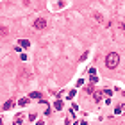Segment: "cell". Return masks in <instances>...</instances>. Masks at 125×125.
Returning <instances> with one entry per match:
<instances>
[{
    "label": "cell",
    "instance_id": "6da1fadb",
    "mask_svg": "<svg viewBox=\"0 0 125 125\" xmlns=\"http://www.w3.org/2000/svg\"><path fill=\"white\" fill-rule=\"evenodd\" d=\"M118 65H120V56H118L116 52H111V54L105 56V66H107V68L114 70Z\"/></svg>",
    "mask_w": 125,
    "mask_h": 125
},
{
    "label": "cell",
    "instance_id": "4fadbf2b",
    "mask_svg": "<svg viewBox=\"0 0 125 125\" xmlns=\"http://www.w3.org/2000/svg\"><path fill=\"white\" fill-rule=\"evenodd\" d=\"M102 93H104V97H111V93H113V91H111V89H104Z\"/></svg>",
    "mask_w": 125,
    "mask_h": 125
},
{
    "label": "cell",
    "instance_id": "9a60e30c",
    "mask_svg": "<svg viewBox=\"0 0 125 125\" xmlns=\"http://www.w3.org/2000/svg\"><path fill=\"white\" fill-rule=\"evenodd\" d=\"M97 82H98V79H97V77H95V75H93V77H91V84L95 86V84H97Z\"/></svg>",
    "mask_w": 125,
    "mask_h": 125
},
{
    "label": "cell",
    "instance_id": "277c9868",
    "mask_svg": "<svg viewBox=\"0 0 125 125\" xmlns=\"http://www.w3.org/2000/svg\"><path fill=\"white\" fill-rule=\"evenodd\" d=\"M7 34H9V29L5 27V25H0V36L4 38V36H7Z\"/></svg>",
    "mask_w": 125,
    "mask_h": 125
},
{
    "label": "cell",
    "instance_id": "5bb4252c",
    "mask_svg": "<svg viewBox=\"0 0 125 125\" xmlns=\"http://www.w3.org/2000/svg\"><path fill=\"white\" fill-rule=\"evenodd\" d=\"M36 118H38V116H36V113H32V114H29V120H30V121H34V120H36Z\"/></svg>",
    "mask_w": 125,
    "mask_h": 125
},
{
    "label": "cell",
    "instance_id": "8fae6325",
    "mask_svg": "<svg viewBox=\"0 0 125 125\" xmlns=\"http://www.w3.org/2000/svg\"><path fill=\"white\" fill-rule=\"evenodd\" d=\"M20 45L23 47V48H29V47H30V43H29L27 39H20Z\"/></svg>",
    "mask_w": 125,
    "mask_h": 125
},
{
    "label": "cell",
    "instance_id": "3957f363",
    "mask_svg": "<svg viewBox=\"0 0 125 125\" xmlns=\"http://www.w3.org/2000/svg\"><path fill=\"white\" fill-rule=\"evenodd\" d=\"M114 113H116V114H121V113H125V104H120V105H116Z\"/></svg>",
    "mask_w": 125,
    "mask_h": 125
},
{
    "label": "cell",
    "instance_id": "d6986e66",
    "mask_svg": "<svg viewBox=\"0 0 125 125\" xmlns=\"http://www.w3.org/2000/svg\"><path fill=\"white\" fill-rule=\"evenodd\" d=\"M36 125H45V123H43V121H38V123H36Z\"/></svg>",
    "mask_w": 125,
    "mask_h": 125
},
{
    "label": "cell",
    "instance_id": "ba28073f",
    "mask_svg": "<svg viewBox=\"0 0 125 125\" xmlns=\"http://www.w3.org/2000/svg\"><path fill=\"white\" fill-rule=\"evenodd\" d=\"M22 121H23V118H22V114H20V116H16V118H14L13 125H22Z\"/></svg>",
    "mask_w": 125,
    "mask_h": 125
},
{
    "label": "cell",
    "instance_id": "e0dca14e",
    "mask_svg": "<svg viewBox=\"0 0 125 125\" xmlns=\"http://www.w3.org/2000/svg\"><path fill=\"white\" fill-rule=\"evenodd\" d=\"M86 59H88V52H86V54H82V56H81V61H86Z\"/></svg>",
    "mask_w": 125,
    "mask_h": 125
},
{
    "label": "cell",
    "instance_id": "2e32d148",
    "mask_svg": "<svg viewBox=\"0 0 125 125\" xmlns=\"http://www.w3.org/2000/svg\"><path fill=\"white\" fill-rule=\"evenodd\" d=\"M73 97H75V89H72V91H70V95H68V98H70V100H72Z\"/></svg>",
    "mask_w": 125,
    "mask_h": 125
},
{
    "label": "cell",
    "instance_id": "52a82bcc",
    "mask_svg": "<svg viewBox=\"0 0 125 125\" xmlns=\"http://www.w3.org/2000/svg\"><path fill=\"white\" fill-rule=\"evenodd\" d=\"M18 105H20V107H25V105H29V98H20V100H18Z\"/></svg>",
    "mask_w": 125,
    "mask_h": 125
},
{
    "label": "cell",
    "instance_id": "44dd1931",
    "mask_svg": "<svg viewBox=\"0 0 125 125\" xmlns=\"http://www.w3.org/2000/svg\"><path fill=\"white\" fill-rule=\"evenodd\" d=\"M0 125H2V123H0Z\"/></svg>",
    "mask_w": 125,
    "mask_h": 125
},
{
    "label": "cell",
    "instance_id": "30bf717a",
    "mask_svg": "<svg viewBox=\"0 0 125 125\" xmlns=\"http://www.w3.org/2000/svg\"><path fill=\"white\" fill-rule=\"evenodd\" d=\"M29 97H30V98H41V93H39V91H32Z\"/></svg>",
    "mask_w": 125,
    "mask_h": 125
},
{
    "label": "cell",
    "instance_id": "9c48e42d",
    "mask_svg": "<svg viewBox=\"0 0 125 125\" xmlns=\"http://www.w3.org/2000/svg\"><path fill=\"white\" fill-rule=\"evenodd\" d=\"M93 18H95L97 22H100V23L104 22V18H102V14H100V13H95V14H93Z\"/></svg>",
    "mask_w": 125,
    "mask_h": 125
},
{
    "label": "cell",
    "instance_id": "7a4b0ae2",
    "mask_svg": "<svg viewBox=\"0 0 125 125\" xmlns=\"http://www.w3.org/2000/svg\"><path fill=\"white\" fill-rule=\"evenodd\" d=\"M34 29H36V30H43V29H47V20L38 18V20L34 22Z\"/></svg>",
    "mask_w": 125,
    "mask_h": 125
},
{
    "label": "cell",
    "instance_id": "ac0fdd59",
    "mask_svg": "<svg viewBox=\"0 0 125 125\" xmlns=\"http://www.w3.org/2000/svg\"><path fill=\"white\" fill-rule=\"evenodd\" d=\"M120 29H121V30H123V32H125V22H123V23L120 25Z\"/></svg>",
    "mask_w": 125,
    "mask_h": 125
},
{
    "label": "cell",
    "instance_id": "5b68a950",
    "mask_svg": "<svg viewBox=\"0 0 125 125\" xmlns=\"http://www.w3.org/2000/svg\"><path fill=\"white\" fill-rule=\"evenodd\" d=\"M102 97H104V93H102V91H95V93H93V98H95L97 102H100Z\"/></svg>",
    "mask_w": 125,
    "mask_h": 125
},
{
    "label": "cell",
    "instance_id": "ffe728a7",
    "mask_svg": "<svg viewBox=\"0 0 125 125\" xmlns=\"http://www.w3.org/2000/svg\"><path fill=\"white\" fill-rule=\"evenodd\" d=\"M81 125H88V123H86V121H81Z\"/></svg>",
    "mask_w": 125,
    "mask_h": 125
},
{
    "label": "cell",
    "instance_id": "8992f818",
    "mask_svg": "<svg viewBox=\"0 0 125 125\" xmlns=\"http://www.w3.org/2000/svg\"><path fill=\"white\" fill-rule=\"evenodd\" d=\"M13 105H14V102H13V100H7V102L4 104V107H2V109H4V111H9V109H11Z\"/></svg>",
    "mask_w": 125,
    "mask_h": 125
},
{
    "label": "cell",
    "instance_id": "7c38bea8",
    "mask_svg": "<svg viewBox=\"0 0 125 125\" xmlns=\"http://www.w3.org/2000/svg\"><path fill=\"white\" fill-rule=\"evenodd\" d=\"M54 107H56L57 111H61V109H63V102H61V100H57L56 104H54Z\"/></svg>",
    "mask_w": 125,
    "mask_h": 125
}]
</instances>
